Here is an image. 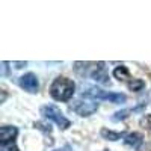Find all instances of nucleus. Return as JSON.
I'll list each match as a JSON object with an SVG mask.
<instances>
[{
	"label": "nucleus",
	"instance_id": "obj_1",
	"mask_svg": "<svg viewBox=\"0 0 151 151\" xmlns=\"http://www.w3.org/2000/svg\"><path fill=\"white\" fill-rule=\"evenodd\" d=\"M76 83L68 77H58L50 86V95L58 101H68L74 95Z\"/></svg>",
	"mask_w": 151,
	"mask_h": 151
},
{
	"label": "nucleus",
	"instance_id": "obj_2",
	"mask_svg": "<svg viewBox=\"0 0 151 151\" xmlns=\"http://www.w3.org/2000/svg\"><path fill=\"white\" fill-rule=\"evenodd\" d=\"M91 97V98H97V100H107L110 103H124L125 101V95L124 94H118V92H109L104 89H100V88L95 86H89L86 88V91H83V97Z\"/></svg>",
	"mask_w": 151,
	"mask_h": 151
},
{
	"label": "nucleus",
	"instance_id": "obj_3",
	"mask_svg": "<svg viewBox=\"0 0 151 151\" xmlns=\"http://www.w3.org/2000/svg\"><path fill=\"white\" fill-rule=\"evenodd\" d=\"M41 113L47 118V119H52V121H55L59 127L62 129V130H67L70 125H71V121L68 119V118H65V115L60 112V109L59 107H56V106H44V107H41Z\"/></svg>",
	"mask_w": 151,
	"mask_h": 151
},
{
	"label": "nucleus",
	"instance_id": "obj_4",
	"mask_svg": "<svg viewBox=\"0 0 151 151\" xmlns=\"http://www.w3.org/2000/svg\"><path fill=\"white\" fill-rule=\"evenodd\" d=\"M71 109L79 113L80 116H89L92 115L94 112H97L98 109V103H94V101H83V100H79V101H76L74 106H71Z\"/></svg>",
	"mask_w": 151,
	"mask_h": 151
},
{
	"label": "nucleus",
	"instance_id": "obj_5",
	"mask_svg": "<svg viewBox=\"0 0 151 151\" xmlns=\"http://www.w3.org/2000/svg\"><path fill=\"white\" fill-rule=\"evenodd\" d=\"M20 86L24 91H27L30 94L38 92V88H40V83H38V79L33 73H27L20 77Z\"/></svg>",
	"mask_w": 151,
	"mask_h": 151
},
{
	"label": "nucleus",
	"instance_id": "obj_6",
	"mask_svg": "<svg viewBox=\"0 0 151 151\" xmlns=\"http://www.w3.org/2000/svg\"><path fill=\"white\" fill-rule=\"evenodd\" d=\"M18 134V130L14 125H3L0 129V142L6 144V142H12L15 139V136Z\"/></svg>",
	"mask_w": 151,
	"mask_h": 151
},
{
	"label": "nucleus",
	"instance_id": "obj_7",
	"mask_svg": "<svg viewBox=\"0 0 151 151\" xmlns=\"http://www.w3.org/2000/svg\"><path fill=\"white\" fill-rule=\"evenodd\" d=\"M124 142H125V145L132 147L133 150H139L144 141H142V136L139 133H129L124 136Z\"/></svg>",
	"mask_w": 151,
	"mask_h": 151
},
{
	"label": "nucleus",
	"instance_id": "obj_8",
	"mask_svg": "<svg viewBox=\"0 0 151 151\" xmlns=\"http://www.w3.org/2000/svg\"><path fill=\"white\" fill-rule=\"evenodd\" d=\"M113 76H115V79H118V80L130 79V73H129L127 67H124V65H119V67H116L115 70H113Z\"/></svg>",
	"mask_w": 151,
	"mask_h": 151
},
{
	"label": "nucleus",
	"instance_id": "obj_9",
	"mask_svg": "<svg viewBox=\"0 0 151 151\" xmlns=\"http://www.w3.org/2000/svg\"><path fill=\"white\" fill-rule=\"evenodd\" d=\"M101 136L106 137V139H110V141H118V139H121L124 134H122V133H115V132H112V130L103 129V130H101Z\"/></svg>",
	"mask_w": 151,
	"mask_h": 151
},
{
	"label": "nucleus",
	"instance_id": "obj_10",
	"mask_svg": "<svg viewBox=\"0 0 151 151\" xmlns=\"http://www.w3.org/2000/svg\"><path fill=\"white\" fill-rule=\"evenodd\" d=\"M144 86H145V83H144L142 80H139V79H133L132 82H129V89H132V91H134V92L141 91Z\"/></svg>",
	"mask_w": 151,
	"mask_h": 151
},
{
	"label": "nucleus",
	"instance_id": "obj_11",
	"mask_svg": "<svg viewBox=\"0 0 151 151\" xmlns=\"http://www.w3.org/2000/svg\"><path fill=\"white\" fill-rule=\"evenodd\" d=\"M0 151H18V147L15 145V142H6V144H2L0 147Z\"/></svg>",
	"mask_w": 151,
	"mask_h": 151
},
{
	"label": "nucleus",
	"instance_id": "obj_12",
	"mask_svg": "<svg viewBox=\"0 0 151 151\" xmlns=\"http://www.w3.org/2000/svg\"><path fill=\"white\" fill-rule=\"evenodd\" d=\"M65 150H68V147H67V148H65ZM65 150H62V151H65ZM59 151H60V150H59Z\"/></svg>",
	"mask_w": 151,
	"mask_h": 151
},
{
	"label": "nucleus",
	"instance_id": "obj_13",
	"mask_svg": "<svg viewBox=\"0 0 151 151\" xmlns=\"http://www.w3.org/2000/svg\"><path fill=\"white\" fill-rule=\"evenodd\" d=\"M104 151H107V150H104Z\"/></svg>",
	"mask_w": 151,
	"mask_h": 151
}]
</instances>
